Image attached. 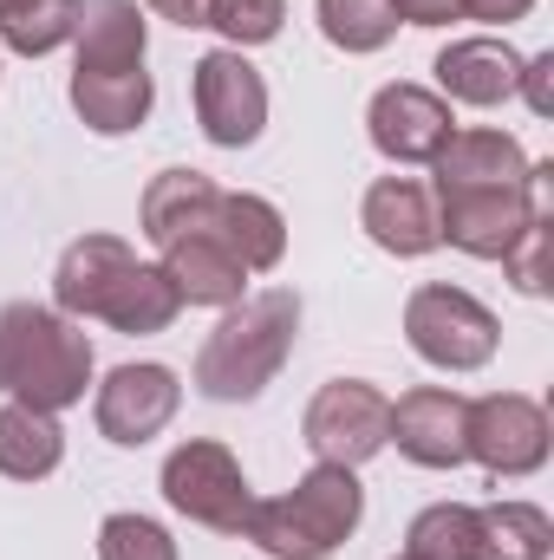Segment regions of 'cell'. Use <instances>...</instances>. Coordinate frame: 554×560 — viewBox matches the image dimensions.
Segmentation results:
<instances>
[{"mask_svg": "<svg viewBox=\"0 0 554 560\" xmlns=\"http://www.w3.org/2000/svg\"><path fill=\"white\" fill-rule=\"evenodd\" d=\"M392 13L412 26H443V20H457V0H392Z\"/></svg>", "mask_w": 554, "mask_h": 560, "instance_id": "f546056e", "label": "cell"}, {"mask_svg": "<svg viewBox=\"0 0 554 560\" xmlns=\"http://www.w3.org/2000/svg\"><path fill=\"white\" fill-rule=\"evenodd\" d=\"M72 26H79V0H13V7H0V39L26 59L72 39Z\"/></svg>", "mask_w": 554, "mask_h": 560, "instance_id": "7402d4cb", "label": "cell"}, {"mask_svg": "<svg viewBox=\"0 0 554 560\" xmlns=\"http://www.w3.org/2000/svg\"><path fill=\"white\" fill-rule=\"evenodd\" d=\"M280 20H287L280 0H209V7H203V26L229 33L235 46H262V39H275Z\"/></svg>", "mask_w": 554, "mask_h": 560, "instance_id": "d4e9b609", "label": "cell"}, {"mask_svg": "<svg viewBox=\"0 0 554 560\" xmlns=\"http://www.w3.org/2000/svg\"><path fill=\"white\" fill-rule=\"evenodd\" d=\"M163 275H170V287H176L189 306H235V300H242L249 268H242L235 248L222 242V209H216V222H203V229L163 242Z\"/></svg>", "mask_w": 554, "mask_h": 560, "instance_id": "7c38bea8", "label": "cell"}, {"mask_svg": "<svg viewBox=\"0 0 554 560\" xmlns=\"http://www.w3.org/2000/svg\"><path fill=\"white\" fill-rule=\"evenodd\" d=\"M463 423H470V398H457V392H443V385H424V392H405V398L392 405V436H385V443H399V450H405L412 463H424V469H457V463L470 456Z\"/></svg>", "mask_w": 554, "mask_h": 560, "instance_id": "8fae6325", "label": "cell"}, {"mask_svg": "<svg viewBox=\"0 0 554 560\" xmlns=\"http://www.w3.org/2000/svg\"><path fill=\"white\" fill-rule=\"evenodd\" d=\"M293 332H300V300H293V293L275 287V293L242 300V306L209 332V346H203V359H196V385H203L209 398H222V405L255 398V392L280 372V359L293 352Z\"/></svg>", "mask_w": 554, "mask_h": 560, "instance_id": "277c9868", "label": "cell"}, {"mask_svg": "<svg viewBox=\"0 0 554 560\" xmlns=\"http://www.w3.org/2000/svg\"><path fill=\"white\" fill-rule=\"evenodd\" d=\"M222 242L235 248V261H242L249 275H262V268L280 261L287 229H280L275 202H262V196H222Z\"/></svg>", "mask_w": 554, "mask_h": 560, "instance_id": "44dd1931", "label": "cell"}, {"mask_svg": "<svg viewBox=\"0 0 554 560\" xmlns=\"http://www.w3.org/2000/svg\"><path fill=\"white\" fill-rule=\"evenodd\" d=\"M437 163V235H450L463 255L503 261L529 222L549 215L554 163H529L522 143L503 131H450Z\"/></svg>", "mask_w": 554, "mask_h": 560, "instance_id": "6da1fadb", "label": "cell"}, {"mask_svg": "<svg viewBox=\"0 0 554 560\" xmlns=\"http://www.w3.org/2000/svg\"><path fill=\"white\" fill-rule=\"evenodd\" d=\"M372 143L392 163H430L450 143V105L424 85H385L372 98Z\"/></svg>", "mask_w": 554, "mask_h": 560, "instance_id": "5bb4252c", "label": "cell"}, {"mask_svg": "<svg viewBox=\"0 0 554 560\" xmlns=\"http://www.w3.org/2000/svg\"><path fill=\"white\" fill-rule=\"evenodd\" d=\"M359 509H366L359 476L339 469V463H320L293 495H280V502H255L242 535L262 541V548L280 555V560H326L353 528H359Z\"/></svg>", "mask_w": 554, "mask_h": 560, "instance_id": "5b68a950", "label": "cell"}, {"mask_svg": "<svg viewBox=\"0 0 554 560\" xmlns=\"http://www.w3.org/2000/svg\"><path fill=\"white\" fill-rule=\"evenodd\" d=\"M437 79L463 105H503L516 92V79H522V59L503 39H457V46L437 52Z\"/></svg>", "mask_w": 554, "mask_h": 560, "instance_id": "e0dca14e", "label": "cell"}, {"mask_svg": "<svg viewBox=\"0 0 554 560\" xmlns=\"http://www.w3.org/2000/svg\"><path fill=\"white\" fill-rule=\"evenodd\" d=\"M470 528H476V509L463 502H443V509H424L412 522V560H470Z\"/></svg>", "mask_w": 554, "mask_h": 560, "instance_id": "cb8c5ba5", "label": "cell"}, {"mask_svg": "<svg viewBox=\"0 0 554 560\" xmlns=\"http://www.w3.org/2000/svg\"><path fill=\"white\" fill-rule=\"evenodd\" d=\"M366 235L385 248V255H430L443 235H437V209H430V189L412 176H385L366 189Z\"/></svg>", "mask_w": 554, "mask_h": 560, "instance_id": "9a60e30c", "label": "cell"}, {"mask_svg": "<svg viewBox=\"0 0 554 560\" xmlns=\"http://www.w3.org/2000/svg\"><path fill=\"white\" fill-rule=\"evenodd\" d=\"M99 560H176V541L143 515H112L99 528Z\"/></svg>", "mask_w": 554, "mask_h": 560, "instance_id": "484cf974", "label": "cell"}, {"mask_svg": "<svg viewBox=\"0 0 554 560\" xmlns=\"http://www.w3.org/2000/svg\"><path fill=\"white\" fill-rule=\"evenodd\" d=\"M549 515L529 509V502H496V509H476V528H470V560H549Z\"/></svg>", "mask_w": 554, "mask_h": 560, "instance_id": "d6986e66", "label": "cell"}, {"mask_svg": "<svg viewBox=\"0 0 554 560\" xmlns=\"http://www.w3.org/2000/svg\"><path fill=\"white\" fill-rule=\"evenodd\" d=\"M79 72H138L143 66V13L138 0H79Z\"/></svg>", "mask_w": 554, "mask_h": 560, "instance_id": "2e32d148", "label": "cell"}, {"mask_svg": "<svg viewBox=\"0 0 554 560\" xmlns=\"http://www.w3.org/2000/svg\"><path fill=\"white\" fill-rule=\"evenodd\" d=\"M392 436V398L359 385V378H333L313 405H307V450L320 463L359 469L366 456H379Z\"/></svg>", "mask_w": 554, "mask_h": 560, "instance_id": "ba28073f", "label": "cell"}, {"mask_svg": "<svg viewBox=\"0 0 554 560\" xmlns=\"http://www.w3.org/2000/svg\"><path fill=\"white\" fill-rule=\"evenodd\" d=\"M503 268H509V280H516L522 293H549L554 287V215H542V222L522 229V242L503 255Z\"/></svg>", "mask_w": 554, "mask_h": 560, "instance_id": "4316f807", "label": "cell"}, {"mask_svg": "<svg viewBox=\"0 0 554 560\" xmlns=\"http://www.w3.org/2000/svg\"><path fill=\"white\" fill-rule=\"evenodd\" d=\"M392 26H399L392 0H320V33H326L333 46H346V52H372V46H385Z\"/></svg>", "mask_w": 554, "mask_h": 560, "instance_id": "603a6c76", "label": "cell"}, {"mask_svg": "<svg viewBox=\"0 0 554 560\" xmlns=\"http://www.w3.org/2000/svg\"><path fill=\"white\" fill-rule=\"evenodd\" d=\"M150 7H157L163 20H176V26H203V7H209V0H150Z\"/></svg>", "mask_w": 554, "mask_h": 560, "instance_id": "4dcf8cb0", "label": "cell"}, {"mask_svg": "<svg viewBox=\"0 0 554 560\" xmlns=\"http://www.w3.org/2000/svg\"><path fill=\"white\" fill-rule=\"evenodd\" d=\"M163 495H170V509H183L189 522H203L216 535H242L249 509H255L249 476L222 443H183L163 463Z\"/></svg>", "mask_w": 554, "mask_h": 560, "instance_id": "8992f818", "label": "cell"}, {"mask_svg": "<svg viewBox=\"0 0 554 560\" xmlns=\"http://www.w3.org/2000/svg\"><path fill=\"white\" fill-rule=\"evenodd\" d=\"M59 306L79 319H105L118 332H163L183 306V293L170 287L163 268H143L138 255L112 235H85L66 248L59 280H53Z\"/></svg>", "mask_w": 554, "mask_h": 560, "instance_id": "7a4b0ae2", "label": "cell"}, {"mask_svg": "<svg viewBox=\"0 0 554 560\" xmlns=\"http://www.w3.org/2000/svg\"><path fill=\"white\" fill-rule=\"evenodd\" d=\"M196 118H203L209 143H222V150L255 143L262 125H268V85H262V72L242 52H209L196 66Z\"/></svg>", "mask_w": 554, "mask_h": 560, "instance_id": "30bf717a", "label": "cell"}, {"mask_svg": "<svg viewBox=\"0 0 554 560\" xmlns=\"http://www.w3.org/2000/svg\"><path fill=\"white\" fill-rule=\"evenodd\" d=\"M59 450H66V436H59L53 411H33V405H7L0 411V476L39 482V476L59 469Z\"/></svg>", "mask_w": 554, "mask_h": 560, "instance_id": "ffe728a7", "label": "cell"}, {"mask_svg": "<svg viewBox=\"0 0 554 560\" xmlns=\"http://www.w3.org/2000/svg\"><path fill=\"white\" fill-rule=\"evenodd\" d=\"M405 332H412L417 359H430L443 372H470L496 352V313L483 300H470L463 287H417L405 306Z\"/></svg>", "mask_w": 554, "mask_h": 560, "instance_id": "52a82bcc", "label": "cell"}, {"mask_svg": "<svg viewBox=\"0 0 554 560\" xmlns=\"http://www.w3.org/2000/svg\"><path fill=\"white\" fill-rule=\"evenodd\" d=\"M216 209H222V189H216L203 170H163V176L150 183V196H143V235L163 248V242H176V235L216 222Z\"/></svg>", "mask_w": 554, "mask_h": 560, "instance_id": "ac0fdd59", "label": "cell"}, {"mask_svg": "<svg viewBox=\"0 0 554 560\" xmlns=\"http://www.w3.org/2000/svg\"><path fill=\"white\" fill-rule=\"evenodd\" d=\"M92 346L46 306H7L0 313V392H13L33 411H66L85 398Z\"/></svg>", "mask_w": 554, "mask_h": 560, "instance_id": "3957f363", "label": "cell"}, {"mask_svg": "<svg viewBox=\"0 0 554 560\" xmlns=\"http://www.w3.org/2000/svg\"><path fill=\"white\" fill-rule=\"evenodd\" d=\"M176 418V378L163 365H118L99 385V430L112 443H150Z\"/></svg>", "mask_w": 554, "mask_h": 560, "instance_id": "4fadbf2b", "label": "cell"}, {"mask_svg": "<svg viewBox=\"0 0 554 560\" xmlns=\"http://www.w3.org/2000/svg\"><path fill=\"white\" fill-rule=\"evenodd\" d=\"M535 0H457V13H470V20H489V26H509V20H522Z\"/></svg>", "mask_w": 554, "mask_h": 560, "instance_id": "f1b7e54d", "label": "cell"}, {"mask_svg": "<svg viewBox=\"0 0 554 560\" xmlns=\"http://www.w3.org/2000/svg\"><path fill=\"white\" fill-rule=\"evenodd\" d=\"M405 560H412V555H405Z\"/></svg>", "mask_w": 554, "mask_h": 560, "instance_id": "d6a6232c", "label": "cell"}, {"mask_svg": "<svg viewBox=\"0 0 554 560\" xmlns=\"http://www.w3.org/2000/svg\"><path fill=\"white\" fill-rule=\"evenodd\" d=\"M516 85L529 92V105H535V118H549V112H554V52H542V59H529Z\"/></svg>", "mask_w": 554, "mask_h": 560, "instance_id": "83f0119b", "label": "cell"}, {"mask_svg": "<svg viewBox=\"0 0 554 560\" xmlns=\"http://www.w3.org/2000/svg\"><path fill=\"white\" fill-rule=\"evenodd\" d=\"M463 443L489 476H529L549 463V411L535 398H516V392L476 398L470 423H463Z\"/></svg>", "mask_w": 554, "mask_h": 560, "instance_id": "9c48e42d", "label": "cell"}, {"mask_svg": "<svg viewBox=\"0 0 554 560\" xmlns=\"http://www.w3.org/2000/svg\"><path fill=\"white\" fill-rule=\"evenodd\" d=\"M0 7H13V0H0Z\"/></svg>", "mask_w": 554, "mask_h": 560, "instance_id": "1f68e13d", "label": "cell"}]
</instances>
